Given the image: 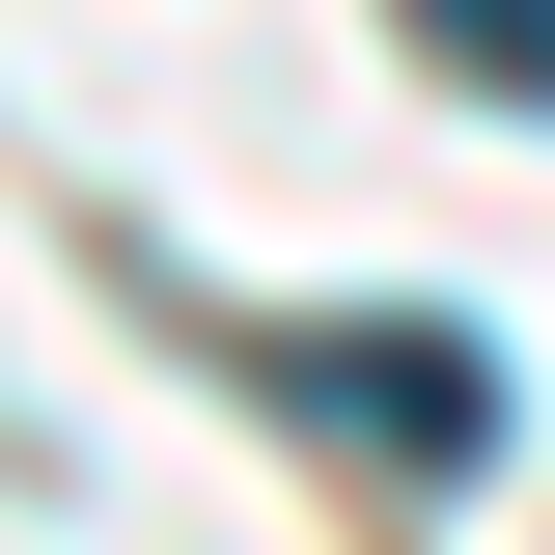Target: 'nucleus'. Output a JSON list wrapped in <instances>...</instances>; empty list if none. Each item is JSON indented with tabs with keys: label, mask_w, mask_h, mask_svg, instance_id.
<instances>
[{
	"label": "nucleus",
	"mask_w": 555,
	"mask_h": 555,
	"mask_svg": "<svg viewBox=\"0 0 555 555\" xmlns=\"http://www.w3.org/2000/svg\"><path fill=\"white\" fill-rule=\"evenodd\" d=\"M278 416H334L361 473H500V361L473 334H416V306H306V334H222Z\"/></svg>",
	"instance_id": "nucleus-1"
},
{
	"label": "nucleus",
	"mask_w": 555,
	"mask_h": 555,
	"mask_svg": "<svg viewBox=\"0 0 555 555\" xmlns=\"http://www.w3.org/2000/svg\"><path fill=\"white\" fill-rule=\"evenodd\" d=\"M416 56L500 83V112H555V0H416Z\"/></svg>",
	"instance_id": "nucleus-2"
}]
</instances>
